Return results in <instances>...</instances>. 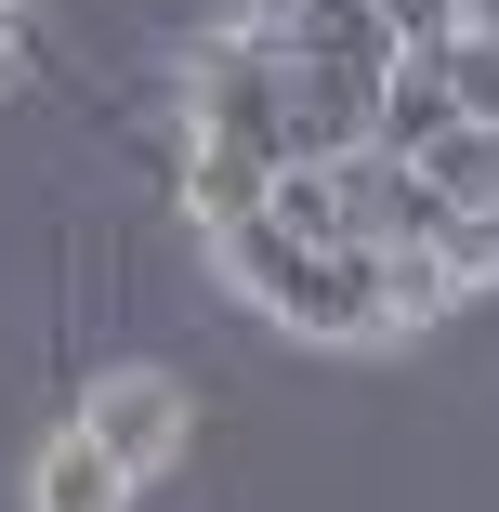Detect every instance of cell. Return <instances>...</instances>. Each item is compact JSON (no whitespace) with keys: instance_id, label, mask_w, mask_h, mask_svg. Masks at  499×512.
<instances>
[{"instance_id":"10","label":"cell","mask_w":499,"mask_h":512,"mask_svg":"<svg viewBox=\"0 0 499 512\" xmlns=\"http://www.w3.org/2000/svg\"><path fill=\"white\" fill-rule=\"evenodd\" d=\"M408 171L434 184V211H486V197H499V132H473V119H460V132H447L434 158H408Z\"/></svg>"},{"instance_id":"5","label":"cell","mask_w":499,"mask_h":512,"mask_svg":"<svg viewBox=\"0 0 499 512\" xmlns=\"http://www.w3.org/2000/svg\"><path fill=\"white\" fill-rule=\"evenodd\" d=\"M263 40H276L289 66H342V79H381V66H394L381 0H289V14H263Z\"/></svg>"},{"instance_id":"13","label":"cell","mask_w":499,"mask_h":512,"mask_svg":"<svg viewBox=\"0 0 499 512\" xmlns=\"http://www.w3.org/2000/svg\"><path fill=\"white\" fill-rule=\"evenodd\" d=\"M421 316H447L434 250H381V329H421Z\"/></svg>"},{"instance_id":"3","label":"cell","mask_w":499,"mask_h":512,"mask_svg":"<svg viewBox=\"0 0 499 512\" xmlns=\"http://www.w3.org/2000/svg\"><path fill=\"white\" fill-rule=\"evenodd\" d=\"M329 171V197H342V237L355 250H421L447 211H434V184L394 158V145H355V158H316Z\"/></svg>"},{"instance_id":"9","label":"cell","mask_w":499,"mask_h":512,"mask_svg":"<svg viewBox=\"0 0 499 512\" xmlns=\"http://www.w3.org/2000/svg\"><path fill=\"white\" fill-rule=\"evenodd\" d=\"M263 224H276V237H316V250H355V237H342V197H329V171H316V158L263 171Z\"/></svg>"},{"instance_id":"4","label":"cell","mask_w":499,"mask_h":512,"mask_svg":"<svg viewBox=\"0 0 499 512\" xmlns=\"http://www.w3.org/2000/svg\"><path fill=\"white\" fill-rule=\"evenodd\" d=\"M79 447H106L119 473H158L184 447V381L171 368H106V381L79 394Z\"/></svg>"},{"instance_id":"2","label":"cell","mask_w":499,"mask_h":512,"mask_svg":"<svg viewBox=\"0 0 499 512\" xmlns=\"http://www.w3.org/2000/svg\"><path fill=\"white\" fill-rule=\"evenodd\" d=\"M184 132L224 145V158H250V171H289V66H276L263 27H237V40L197 53V106H184Z\"/></svg>"},{"instance_id":"14","label":"cell","mask_w":499,"mask_h":512,"mask_svg":"<svg viewBox=\"0 0 499 512\" xmlns=\"http://www.w3.org/2000/svg\"><path fill=\"white\" fill-rule=\"evenodd\" d=\"M381 27H394V53H447L473 27V0H381Z\"/></svg>"},{"instance_id":"6","label":"cell","mask_w":499,"mask_h":512,"mask_svg":"<svg viewBox=\"0 0 499 512\" xmlns=\"http://www.w3.org/2000/svg\"><path fill=\"white\" fill-rule=\"evenodd\" d=\"M447 132H460L447 79H434L421 53H394V66H381V106H368V145H394V158H434Z\"/></svg>"},{"instance_id":"11","label":"cell","mask_w":499,"mask_h":512,"mask_svg":"<svg viewBox=\"0 0 499 512\" xmlns=\"http://www.w3.org/2000/svg\"><path fill=\"white\" fill-rule=\"evenodd\" d=\"M434 79H447V106L473 119V132H499V27H460L447 53H421Z\"/></svg>"},{"instance_id":"15","label":"cell","mask_w":499,"mask_h":512,"mask_svg":"<svg viewBox=\"0 0 499 512\" xmlns=\"http://www.w3.org/2000/svg\"><path fill=\"white\" fill-rule=\"evenodd\" d=\"M473 27H499V0H473Z\"/></svg>"},{"instance_id":"7","label":"cell","mask_w":499,"mask_h":512,"mask_svg":"<svg viewBox=\"0 0 499 512\" xmlns=\"http://www.w3.org/2000/svg\"><path fill=\"white\" fill-rule=\"evenodd\" d=\"M27 512H132V473H119L106 447H79V434H53V447L27 460Z\"/></svg>"},{"instance_id":"17","label":"cell","mask_w":499,"mask_h":512,"mask_svg":"<svg viewBox=\"0 0 499 512\" xmlns=\"http://www.w3.org/2000/svg\"><path fill=\"white\" fill-rule=\"evenodd\" d=\"M276 14H289V0H276Z\"/></svg>"},{"instance_id":"1","label":"cell","mask_w":499,"mask_h":512,"mask_svg":"<svg viewBox=\"0 0 499 512\" xmlns=\"http://www.w3.org/2000/svg\"><path fill=\"white\" fill-rule=\"evenodd\" d=\"M224 276L289 342H381V250H316L250 211V224H224Z\"/></svg>"},{"instance_id":"12","label":"cell","mask_w":499,"mask_h":512,"mask_svg":"<svg viewBox=\"0 0 499 512\" xmlns=\"http://www.w3.org/2000/svg\"><path fill=\"white\" fill-rule=\"evenodd\" d=\"M421 250H434V276H447V302H460V289H486V276H499V224H486V211H447V224H434V237H421Z\"/></svg>"},{"instance_id":"8","label":"cell","mask_w":499,"mask_h":512,"mask_svg":"<svg viewBox=\"0 0 499 512\" xmlns=\"http://www.w3.org/2000/svg\"><path fill=\"white\" fill-rule=\"evenodd\" d=\"M184 211H197V224H211V237H224V224H250V211H263V171H250V158H224V145H197V132H184Z\"/></svg>"},{"instance_id":"16","label":"cell","mask_w":499,"mask_h":512,"mask_svg":"<svg viewBox=\"0 0 499 512\" xmlns=\"http://www.w3.org/2000/svg\"><path fill=\"white\" fill-rule=\"evenodd\" d=\"M486 224H499V197H486Z\"/></svg>"}]
</instances>
